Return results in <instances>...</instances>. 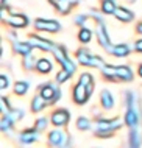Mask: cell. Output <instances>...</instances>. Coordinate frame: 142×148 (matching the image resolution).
<instances>
[{"label": "cell", "mask_w": 142, "mask_h": 148, "mask_svg": "<svg viewBox=\"0 0 142 148\" xmlns=\"http://www.w3.org/2000/svg\"><path fill=\"white\" fill-rule=\"evenodd\" d=\"M125 125L128 128H136L141 119V106H139V100H137L136 94L133 90H127L125 92Z\"/></svg>", "instance_id": "obj_1"}, {"label": "cell", "mask_w": 142, "mask_h": 148, "mask_svg": "<svg viewBox=\"0 0 142 148\" xmlns=\"http://www.w3.org/2000/svg\"><path fill=\"white\" fill-rule=\"evenodd\" d=\"M122 126V122L119 117L114 119H97L94 122V134L99 139H108L112 137V134Z\"/></svg>", "instance_id": "obj_2"}, {"label": "cell", "mask_w": 142, "mask_h": 148, "mask_svg": "<svg viewBox=\"0 0 142 148\" xmlns=\"http://www.w3.org/2000/svg\"><path fill=\"white\" fill-rule=\"evenodd\" d=\"M101 75L105 79L109 81H131L133 70L128 66H106L101 67Z\"/></svg>", "instance_id": "obj_3"}, {"label": "cell", "mask_w": 142, "mask_h": 148, "mask_svg": "<svg viewBox=\"0 0 142 148\" xmlns=\"http://www.w3.org/2000/svg\"><path fill=\"white\" fill-rule=\"evenodd\" d=\"M75 56H77V59H78V62L81 64V66L94 67V69H101V67L105 66V61H103V59H101L100 56L92 55L88 49H80V50H77Z\"/></svg>", "instance_id": "obj_4"}, {"label": "cell", "mask_w": 142, "mask_h": 148, "mask_svg": "<svg viewBox=\"0 0 142 148\" xmlns=\"http://www.w3.org/2000/svg\"><path fill=\"white\" fill-rule=\"evenodd\" d=\"M47 142L50 147H55V148H70V136L58 130V128H55L48 133Z\"/></svg>", "instance_id": "obj_5"}, {"label": "cell", "mask_w": 142, "mask_h": 148, "mask_svg": "<svg viewBox=\"0 0 142 148\" xmlns=\"http://www.w3.org/2000/svg\"><path fill=\"white\" fill-rule=\"evenodd\" d=\"M53 55H55L56 61L61 64V67H63L64 70H67L70 75H72V73H75L77 66H75L74 62H72V59L69 58L67 51L64 50L63 47H58V45H56V47H55V50H53Z\"/></svg>", "instance_id": "obj_6"}, {"label": "cell", "mask_w": 142, "mask_h": 148, "mask_svg": "<svg viewBox=\"0 0 142 148\" xmlns=\"http://www.w3.org/2000/svg\"><path fill=\"white\" fill-rule=\"evenodd\" d=\"M91 94H92V90L88 86H84L83 83L78 81L74 86V90H72V98H74V101L77 105H84L89 100V97H91Z\"/></svg>", "instance_id": "obj_7"}, {"label": "cell", "mask_w": 142, "mask_h": 148, "mask_svg": "<svg viewBox=\"0 0 142 148\" xmlns=\"http://www.w3.org/2000/svg\"><path fill=\"white\" fill-rule=\"evenodd\" d=\"M28 44H30L33 49H39L42 51H53L55 50V44L52 41H48V39H44V38H39V36L36 34H30L28 36Z\"/></svg>", "instance_id": "obj_8"}, {"label": "cell", "mask_w": 142, "mask_h": 148, "mask_svg": "<svg viewBox=\"0 0 142 148\" xmlns=\"http://www.w3.org/2000/svg\"><path fill=\"white\" fill-rule=\"evenodd\" d=\"M39 95L45 100L47 103H53V101H58L59 97H61V92L58 87H55L53 84H44L41 86L39 89Z\"/></svg>", "instance_id": "obj_9"}, {"label": "cell", "mask_w": 142, "mask_h": 148, "mask_svg": "<svg viewBox=\"0 0 142 148\" xmlns=\"http://www.w3.org/2000/svg\"><path fill=\"white\" fill-rule=\"evenodd\" d=\"M69 120H70V112H69L67 109H56L50 115V122L55 128L66 126L69 123Z\"/></svg>", "instance_id": "obj_10"}, {"label": "cell", "mask_w": 142, "mask_h": 148, "mask_svg": "<svg viewBox=\"0 0 142 148\" xmlns=\"http://www.w3.org/2000/svg\"><path fill=\"white\" fill-rule=\"evenodd\" d=\"M95 34H97V39H99V44L103 47L106 51L111 50L112 44H111V39H109V34L106 31V27H105L103 22H97V30H95Z\"/></svg>", "instance_id": "obj_11"}, {"label": "cell", "mask_w": 142, "mask_h": 148, "mask_svg": "<svg viewBox=\"0 0 142 148\" xmlns=\"http://www.w3.org/2000/svg\"><path fill=\"white\" fill-rule=\"evenodd\" d=\"M34 27L36 30H41V31H48V33H56L59 31L61 25L56 21H50V19H38L34 22Z\"/></svg>", "instance_id": "obj_12"}, {"label": "cell", "mask_w": 142, "mask_h": 148, "mask_svg": "<svg viewBox=\"0 0 142 148\" xmlns=\"http://www.w3.org/2000/svg\"><path fill=\"white\" fill-rule=\"evenodd\" d=\"M19 140L23 143V145H31V143L39 140V133L36 128H27V130L20 131L19 134Z\"/></svg>", "instance_id": "obj_13"}, {"label": "cell", "mask_w": 142, "mask_h": 148, "mask_svg": "<svg viewBox=\"0 0 142 148\" xmlns=\"http://www.w3.org/2000/svg\"><path fill=\"white\" fill-rule=\"evenodd\" d=\"M3 22H6L8 25L14 27V28H25V27L28 25V19L23 14H17V13L10 14L8 17L3 19Z\"/></svg>", "instance_id": "obj_14"}, {"label": "cell", "mask_w": 142, "mask_h": 148, "mask_svg": "<svg viewBox=\"0 0 142 148\" xmlns=\"http://www.w3.org/2000/svg\"><path fill=\"white\" fill-rule=\"evenodd\" d=\"M142 145V133L139 128H130L128 134V148H141Z\"/></svg>", "instance_id": "obj_15"}, {"label": "cell", "mask_w": 142, "mask_h": 148, "mask_svg": "<svg viewBox=\"0 0 142 148\" xmlns=\"http://www.w3.org/2000/svg\"><path fill=\"white\" fill-rule=\"evenodd\" d=\"M11 41H13V49H14V51H16V53H20L22 56L30 55L31 50H33V47H31L28 42H19L13 33H11Z\"/></svg>", "instance_id": "obj_16"}, {"label": "cell", "mask_w": 142, "mask_h": 148, "mask_svg": "<svg viewBox=\"0 0 142 148\" xmlns=\"http://www.w3.org/2000/svg\"><path fill=\"white\" fill-rule=\"evenodd\" d=\"M130 51H131L130 45H127V44H117V45L111 47V50L108 53H111L112 56H117V58H125L130 55Z\"/></svg>", "instance_id": "obj_17"}, {"label": "cell", "mask_w": 142, "mask_h": 148, "mask_svg": "<svg viewBox=\"0 0 142 148\" xmlns=\"http://www.w3.org/2000/svg\"><path fill=\"white\" fill-rule=\"evenodd\" d=\"M100 103L105 109H112V106H114V98H112L111 92L106 90V89L101 90L100 92Z\"/></svg>", "instance_id": "obj_18"}, {"label": "cell", "mask_w": 142, "mask_h": 148, "mask_svg": "<svg viewBox=\"0 0 142 148\" xmlns=\"http://www.w3.org/2000/svg\"><path fill=\"white\" fill-rule=\"evenodd\" d=\"M114 16H116L117 21H120V22H131L133 17H134L131 11L125 10V8H117L116 13H114Z\"/></svg>", "instance_id": "obj_19"}, {"label": "cell", "mask_w": 142, "mask_h": 148, "mask_svg": "<svg viewBox=\"0 0 142 148\" xmlns=\"http://www.w3.org/2000/svg\"><path fill=\"white\" fill-rule=\"evenodd\" d=\"M36 70L39 72V73H50L52 72V62L48 61L45 58H41L38 59V62H36Z\"/></svg>", "instance_id": "obj_20"}, {"label": "cell", "mask_w": 142, "mask_h": 148, "mask_svg": "<svg viewBox=\"0 0 142 148\" xmlns=\"http://www.w3.org/2000/svg\"><path fill=\"white\" fill-rule=\"evenodd\" d=\"M45 106H47V101L41 97V95H36V97L31 100V111H33V112H41Z\"/></svg>", "instance_id": "obj_21"}, {"label": "cell", "mask_w": 142, "mask_h": 148, "mask_svg": "<svg viewBox=\"0 0 142 148\" xmlns=\"http://www.w3.org/2000/svg\"><path fill=\"white\" fill-rule=\"evenodd\" d=\"M78 81H80V83H83L84 86H88L91 90H94V78H92V75H91V73H88V72L81 73V75H80V78H78Z\"/></svg>", "instance_id": "obj_22"}, {"label": "cell", "mask_w": 142, "mask_h": 148, "mask_svg": "<svg viewBox=\"0 0 142 148\" xmlns=\"http://www.w3.org/2000/svg\"><path fill=\"white\" fill-rule=\"evenodd\" d=\"M2 131L3 133H10L11 130H13V125H14V120L10 117V115H2Z\"/></svg>", "instance_id": "obj_23"}, {"label": "cell", "mask_w": 142, "mask_h": 148, "mask_svg": "<svg viewBox=\"0 0 142 148\" xmlns=\"http://www.w3.org/2000/svg\"><path fill=\"white\" fill-rule=\"evenodd\" d=\"M116 5L112 0H103L101 2V11H103L105 14H114L116 13Z\"/></svg>", "instance_id": "obj_24"}, {"label": "cell", "mask_w": 142, "mask_h": 148, "mask_svg": "<svg viewBox=\"0 0 142 148\" xmlns=\"http://www.w3.org/2000/svg\"><path fill=\"white\" fill-rule=\"evenodd\" d=\"M91 126H92V123L89 122V119H86V117H78L77 119V130L88 131V130H91Z\"/></svg>", "instance_id": "obj_25"}, {"label": "cell", "mask_w": 142, "mask_h": 148, "mask_svg": "<svg viewBox=\"0 0 142 148\" xmlns=\"http://www.w3.org/2000/svg\"><path fill=\"white\" fill-rule=\"evenodd\" d=\"M28 92V83L27 81H17L14 84V94L16 95H25Z\"/></svg>", "instance_id": "obj_26"}, {"label": "cell", "mask_w": 142, "mask_h": 148, "mask_svg": "<svg viewBox=\"0 0 142 148\" xmlns=\"http://www.w3.org/2000/svg\"><path fill=\"white\" fill-rule=\"evenodd\" d=\"M91 38H92V31L89 30V28H81L80 30V33H78V39H80V42H83V44H88L89 41H91Z\"/></svg>", "instance_id": "obj_27"}, {"label": "cell", "mask_w": 142, "mask_h": 148, "mask_svg": "<svg viewBox=\"0 0 142 148\" xmlns=\"http://www.w3.org/2000/svg\"><path fill=\"white\" fill-rule=\"evenodd\" d=\"M0 108H2V114L3 115H10L11 112H13V109H11L6 97H2V100H0Z\"/></svg>", "instance_id": "obj_28"}, {"label": "cell", "mask_w": 142, "mask_h": 148, "mask_svg": "<svg viewBox=\"0 0 142 148\" xmlns=\"http://www.w3.org/2000/svg\"><path fill=\"white\" fill-rule=\"evenodd\" d=\"M33 67H36L33 55H31V53L30 55H25V56H23V69L30 70V69H33Z\"/></svg>", "instance_id": "obj_29"}, {"label": "cell", "mask_w": 142, "mask_h": 148, "mask_svg": "<svg viewBox=\"0 0 142 148\" xmlns=\"http://www.w3.org/2000/svg\"><path fill=\"white\" fill-rule=\"evenodd\" d=\"M70 78V73H69L67 70H64V69H61L59 72H58V75H56V83H66L67 79Z\"/></svg>", "instance_id": "obj_30"}, {"label": "cell", "mask_w": 142, "mask_h": 148, "mask_svg": "<svg viewBox=\"0 0 142 148\" xmlns=\"http://www.w3.org/2000/svg\"><path fill=\"white\" fill-rule=\"evenodd\" d=\"M47 122H48V120H47L45 117H41V119H38V120H36V123H34V128H36L38 131H44V130L47 128Z\"/></svg>", "instance_id": "obj_31"}, {"label": "cell", "mask_w": 142, "mask_h": 148, "mask_svg": "<svg viewBox=\"0 0 142 148\" xmlns=\"http://www.w3.org/2000/svg\"><path fill=\"white\" fill-rule=\"evenodd\" d=\"M8 86H10V79H8V77L5 73H2V75H0V89L5 90Z\"/></svg>", "instance_id": "obj_32"}, {"label": "cell", "mask_w": 142, "mask_h": 148, "mask_svg": "<svg viewBox=\"0 0 142 148\" xmlns=\"http://www.w3.org/2000/svg\"><path fill=\"white\" fill-rule=\"evenodd\" d=\"M10 117L13 119L14 122H17V120H20V119L23 117V112H22L20 109H13V112L10 114Z\"/></svg>", "instance_id": "obj_33"}, {"label": "cell", "mask_w": 142, "mask_h": 148, "mask_svg": "<svg viewBox=\"0 0 142 148\" xmlns=\"http://www.w3.org/2000/svg\"><path fill=\"white\" fill-rule=\"evenodd\" d=\"M84 22H86V16H83V14H80V16H77L75 17V23L77 25H84Z\"/></svg>", "instance_id": "obj_34"}, {"label": "cell", "mask_w": 142, "mask_h": 148, "mask_svg": "<svg viewBox=\"0 0 142 148\" xmlns=\"http://www.w3.org/2000/svg\"><path fill=\"white\" fill-rule=\"evenodd\" d=\"M134 50L142 53V39H137V41L134 42Z\"/></svg>", "instance_id": "obj_35"}, {"label": "cell", "mask_w": 142, "mask_h": 148, "mask_svg": "<svg viewBox=\"0 0 142 148\" xmlns=\"http://www.w3.org/2000/svg\"><path fill=\"white\" fill-rule=\"evenodd\" d=\"M136 30H137V33H139V34H142V22L136 27Z\"/></svg>", "instance_id": "obj_36"}, {"label": "cell", "mask_w": 142, "mask_h": 148, "mask_svg": "<svg viewBox=\"0 0 142 148\" xmlns=\"http://www.w3.org/2000/svg\"><path fill=\"white\" fill-rule=\"evenodd\" d=\"M137 73H139V77L142 78V64H141L139 67H137Z\"/></svg>", "instance_id": "obj_37"}]
</instances>
